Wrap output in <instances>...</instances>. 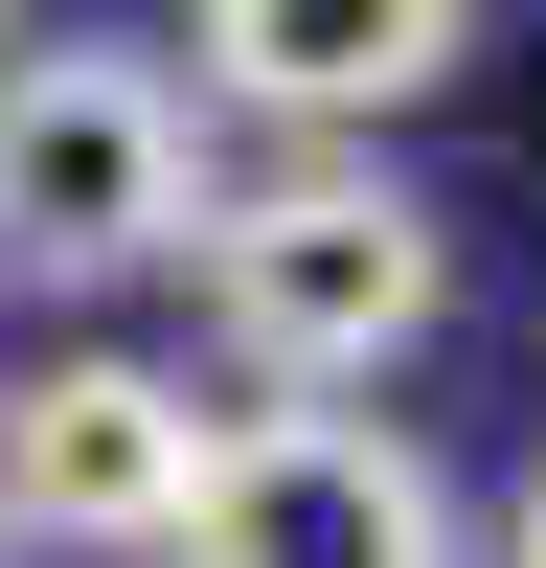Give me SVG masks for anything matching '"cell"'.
<instances>
[{"instance_id": "6da1fadb", "label": "cell", "mask_w": 546, "mask_h": 568, "mask_svg": "<svg viewBox=\"0 0 546 568\" xmlns=\"http://www.w3.org/2000/svg\"><path fill=\"white\" fill-rule=\"evenodd\" d=\"M205 318H228V364L251 387H387L410 342L455 318V227L410 205L387 160H273V182H205Z\"/></svg>"}, {"instance_id": "7a4b0ae2", "label": "cell", "mask_w": 546, "mask_h": 568, "mask_svg": "<svg viewBox=\"0 0 546 568\" xmlns=\"http://www.w3.org/2000/svg\"><path fill=\"white\" fill-rule=\"evenodd\" d=\"M182 251H205V91L160 45H0V273L91 296Z\"/></svg>"}, {"instance_id": "3957f363", "label": "cell", "mask_w": 546, "mask_h": 568, "mask_svg": "<svg viewBox=\"0 0 546 568\" xmlns=\"http://www.w3.org/2000/svg\"><path fill=\"white\" fill-rule=\"evenodd\" d=\"M205 478H228V409L182 387V364L69 342V364L0 387V546H136L160 568L182 524H205Z\"/></svg>"}, {"instance_id": "277c9868", "label": "cell", "mask_w": 546, "mask_h": 568, "mask_svg": "<svg viewBox=\"0 0 546 568\" xmlns=\"http://www.w3.org/2000/svg\"><path fill=\"white\" fill-rule=\"evenodd\" d=\"M160 568H455V478L364 409H228V478Z\"/></svg>"}, {"instance_id": "5b68a950", "label": "cell", "mask_w": 546, "mask_h": 568, "mask_svg": "<svg viewBox=\"0 0 546 568\" xmlns=\"http://www.w3.org/2000/svg\"><path fill=\"white\" fill-rule=\"evenodd\" d=\"M182 45H205L228 114H273V136H364V114H410V91L478 69V0H182Z\"/></svg>"}, {"instance_id": "8992f818", "label": "cell", "mask_w": 546, "mask_h": 568, "mask_svg": "<svg viewBox=\"0 0 546 568\" xmlns=\"http://www.w3.org/2000/svg\"><path fill=\"white\" fill-rule=\"evenodd\" d=\"M524 568H546V478H524Z\"/></svg>"}, {"instance_id": "52a82bcc", "label": "cell", "mask_w": 546, "mask_h": 568, "mask_svg": "<svg viewBox=\"0 0 546 568\" xmlns=\"http://www.w3.org/2000/svg\"><path fill=\"white\" fill-rule=\"evenodd\" d=\"M0 23H23V0H0Z\"/></svg>"}]
</instances>
